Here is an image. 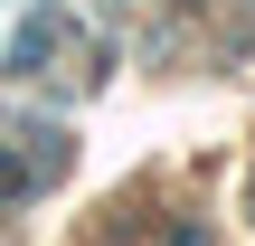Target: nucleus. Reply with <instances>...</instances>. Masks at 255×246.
<instances>
[{
	"label": "nucleus",
	"instance_id": "nucleus-2",
	"mask_svg": "<svg viewBox=\"0 0 255 246\" xmlns=\"http://www.w3.org/2000/svg\"><path fill=\"white\" fill-rule=\"evenodd\" d=\"M19 190H28V171H19V161L0 152V199H19Z\"/></svg>",
	"mask_w": 255,
	"mask_h": 246
},
{
	"label": "nucleus",
	"instance_id": "nucleus-1",
	"mask_svg": "<svg viewBox=\"0 0 255 246\" xmlns=\"http://www.w3.org/2000/svg\"><path fill=\"white\" fill-rule=\"evenodd\" d=\"M57 38H66V19H57V9H38V19H28V28L9 38V66H19V76H38V57H47Z\"/></svg>",
	"mask_w": 255,
	"mask_h": 246
}]
</instances>
